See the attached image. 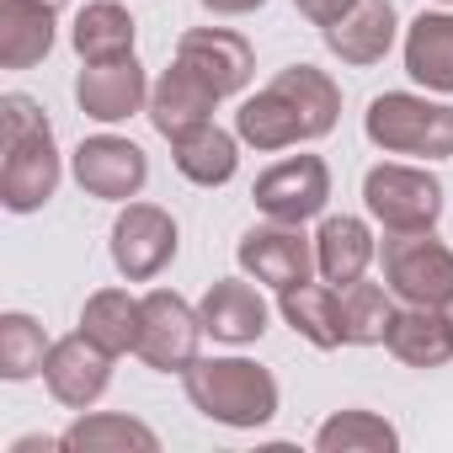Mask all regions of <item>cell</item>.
Segmentation results:
<instances>
[{
	"instance_id": "1",
	"label": "cell",
	"mask_w": 453,
	"mask_h": 453,
	"mask_svg": "<svg viewBox=\"0 0 453 453\" xmlns=\"http://www.w3.org/2000/svg\"><path fill=\"white\" fill-rule=\"evenodd\" d=\"M342 118V91L326 70L315 65H288L278 81H267L257 96L241 102L235 134L251 150H288L304 139H326Z\"/></svg>"
},
{
	"instance_id": "2",
	"label": "cell",
	"mask_w": 453,
	"mask_h": 453,
	"mask_svg": "<svg viewBox=\"0 0 453 453\" xmlns=\"http://www.w3.org/2000/svg\"><path fill=\"white\" fill-rule=\"evenodd\" d=\"M0 203L12 213H38L59 192V150L43 107L22 91L0 96Z\"/></svg>"
},
{
	"instance_id": "3",
	"label": "cell",
	"mask_w": 453,
	"mask_h": 453,
	"mask_svg": "<svg viewBox=\"0 0 453 453\" xmlns=\"http://www.w3.org/2000/svg\"><path fill=\"white\" fill-rule=\"evenodd\" d=\"M187 400L219 426H267L278 416V379L246 357H197L187 373Z\"/></svg>"
},
{
	"instance_id": "4",
	"label": "cell",
	"mask_w": 453,
	"mask_h": 453,
	"mask_svg": "<svg viewBox=\"0 0 453 453\" xmlns=\"http://www.w3.org/2000/svg\"><path fill=\"white\" fill-rule=\"evenodd\" d=\"M368 139L384 155H421V160H448L453 155V107L411 96V91H384L363 112Z\"/></svg>"
},
{
	"instance_id": "5",
	"label": "cell",
	"mask_w": 453,
	"mask_h": 453,
	"mask_svg": "<svg viewBox=\"0 0 453 453\" xmlns=\"http://www.w3.org/2000/svg\"><path fill=\"white\" fill-rule=\"evenodd\" d=\"M379 257H384V288L395 299L426 304V310H442L453 299V251L432 230L389 235Z\"/></svg>"
},
{
	"instance_id": "6",
	"label": "cell",
	"mask_w": 453,
	"mask_h": 453,
	"mask_svg": "<svg viewBox=\"0 0 453 453\" xmlns=\"http://www.w3.org/2000/svg\"><path fill=\"white\" fill-rule=\"evenodd\" d=\"M363 203L389 235L432 230L442 219V181L416 165H373L363 176Z\"/></svg>"
},
{
	"instance_id": "7",
	"label": "cell",
	"mask_w": 453,
	"mask_h": 453,
	"mask_svg": "<svg viewBox=\"0 0 453 453\" xmlns=\"http://www.w3.org/2000/svg\"><path fill=\"white\" fill-rule=\"evenodd\" d=\"M197 336H203V315L171 294V288H150L144 294V331H139V357L160 373H187L197 363Z\"/></svg>"
},
{
	"instance_id": "8",
	"label": "cell",
	"mask_w": 453,
	"mask_h": 453,
	"mask_svg": "<svg viewBox=\"0 0 453 453\" xmlns=\"http://www.w3.org/2000/svg\"><path fill=\"white\" fill-rule=\"evenodd\" d=\"M235 257H241V267H246L257 283H267V288H278V294L294 288V283H310V273L320 267V262H315V241L304 235V224H278V219L246 230L241 246H235Z\"/></svg>"
},
{
	"instance_id": "9",
	"label": "cell",
	"mask_w": 453,
	"mask_h": 453,
	"mask_svg": "<svg viewBox=\"0 0 453 453\" xmlns=\"http://www.w3.org/2000/svg\"><path fill=\"white\" fill-rule=\"evenodd\" d=\"M176 257V219L155 203H128L112 224V267L128 283H150Z\"/></svg>"
},
{
	"instance_id": "10",
	"label": "cell",
	"mask_w": 453,
	"mask_h": 453,
	"mask_svg": "<svg viewBox=\"0 0 453 453\" xmlns=\"http://www.w3.org/2000/svg\"><path fill=\"white\" fill-rule=\"evenodd\" d=\"M251 197H257V208H262L267 219H278V224H304V219H315V213L326 208V197H331V171H326L320 155H288V160H278L273 171L257 176Z\"/></svg>"
},
{
	"instance_id": "11",
	"label": "cell",
	"mask_w": 453,
	"mask_h": 453,
	"mask_svg": "<svg viewBox=\"0 0 453 453\" xmlns=\"http://www.w3.org/2000/svg\"><path fill=\"white\" fill-rule=\"evenodd\" d=\"M176 65H187L219 102L235 96L251 86L257 75V54L241 33H224V27H192L176 38Z\"/></svg>"
},
{
	"instance_id": "12",
	"label": "cell",
	"mask_w": 453,
	"mask_h": 453,
	"mask_svg": "<svg viewBox=\"0 0 453 453\" xmlns=\"http://www.w3.org/2000/svg\"><path fill=\"white\" fill-rule=\"evenodd\" d=\"M43 384H49V395H54L59 405L91 411V405L107 395V384H112V352H102L86 331H75V336H65V342L49 347V357H43Z\"/></svg>"
},
{
	"instance_id": "13",
	"label": "cell",
	"mask_w": 453,
	"mask_h": 453,
	"mask_svg": "<svg viewBox=\"0 0 453 453\" xmlns=\"http://www.w3.org/2000/svg\"><path fill=\"white\" fill-rule=\"evenodd\" d=\"M144 176H150V160H144V150H139L134 139L96 134V139H81V150H75V181H81L91 197H102V203H128V197H139Z\"/></svg>"
},
{
	"instance_id": "14",
	"label": "cell",
	"mask_w": 453,
	"mask_h": 453,
	"mask_svg": "<svg viewBox=\"0 0 453 453\" xmlns=\"http://www.w3.org/2000/svg\"><path fill=\"white\" fill-rule=\"evenodd\" d=\"M75 102H81V112L96 118V123H123V118H134V112L150 102L144 65H139L134 54L86 65V70L75 75Z\"/></svg>"
},
{
	"instance_id": "15",
	"label": "cell",
	"mask_w": 453,
	"mask_h": 453,
	"mask_svg": "<svg viewBox=\"0 0 453 453\" xmlns=\"http://www.w3.org/2000/svg\"><path fill=\"white\" fill-rule=\"evenodd\" d=\"M320 38L342 65H379L395 43V6L389 0H352L331 27H320Z\"/></svg>"
},
{
	"instance_id": "16",
	"label": "cell",
	"mask_w": 453,
	"mask_h": 453,
	"mask_svg": "<svg viewBox=\"0 0 453 453\" xmlns=\"http://www.w3.org/2000/svg\"><path fill=\"white\" fill-rule=\"evenodd\" d=\"M197 315H203V331L213 342H230V347H246V342H257L267 331V299L241 278H219L203 294Z\"/></svg>"
},
{
	"instance_id": "17",
	"label": "cell",
	"mask_w": 453,
	"mask_h": 453,
	"mask_svg": "<svg viewBox=\"0 0 453 453\" xmlns=\"http://www.w3.org/2000/svg\"><path fill=\"white\" fill-rule=\"evenodd\" d=\"M213 107H219V96H213L187 65H171V70L150 86V123H155L160 139H176V134L208 123Z\"/></svg>"
},
{
	"instance_id": "18",
	"label": "cell",
	"mask_w": 453,
	"mask_h": 453,
	"mask_svg": "<svg viewBox=\"0 0 453 453\" xmlns=\"http://www.w3.org/2000/svg\"><path fill=\"white\" fill-rule=\"evenodd\" d=\"M384 347H389L405 368H442V363L453 357L448 315H442V310H426V304H405V310L389 315Z\"/></svg>"
},
{
	"instance_id": "19",
	"label": "cell",
	"mask_w": 453,
	"mask_h": 453,
	"mask_svg": "<svg viewBox=\"0 0 453 453\" xmlns=\"http://www.w3.org/2000/svg\"><path fill=\"white\" fill-rule=\"evenodd\" d=\"M54 6L49 0H0V65L33 70L54 49Z\"/></svg>"
},
{
	"instance_id": "20",
	"label": "cell",
	"mask_w": 453,
	"mask_h": 453,
	"mask_svg": "<svg viewBox=\"0 0 453 453\" xmlns=\"http://www.w3.org/2000/svg\"><path fill=\"white\" fill-rule=\"evenodd\" d=\"M405 75L437 96H453V17L421 12L405 33Z\"/></svg>"
},
{
	"instance_id": "21",
	"label": "cell",
	"mask_w": 453,
	"mask_h": 453,
	"mask_svg": "<svg viewBox=\"0 0 453 453\" xmlns=\"http://www.w3.org/2000/svg\"><path fill=\"white\" fill-rule=\"evenodd\" d=\"M171 160H176V171L187 181L224 187V181L235 176V165H241V144H235V134H224L213 123H197V128H187V134L171 139Z\"/></svg>"
},
{
	"instance_id": "22",
	"label": "cell",
	"mask_w": 453,
	"mask_h": 453,
	"mask_svg": "<svg viewBox=\"0 0 453 453\" xmlns=\"http://www.w3.org/2000/svg\"><path fill=\"white\" fill-rule=\"evenodd\" d=\"M81 331H86L102 352H112V357L139 352L144 299H134L128 288H102V294H91V299H86V310H81Z\"/></svg>"
},
{
	"instance_id": "23",
	"label": "cell",
	"mask_w": 453,
	"mask_h": 453,
	"mask_svg": "<svg viewBox=\"0 0 453 453\" xmlns=\"http://www.w3.org/2000/svg\"><path fill=\"white\" fill-rule=\"evenodd\" d=\"M315 262H320V278L326 283H357L373 262V235H368V224L352 219V213H331L320 224V235H315Z\"/></svg>"
},
{
	"instance_id": "24",
	"label": "cell",
	"mask_w": 453,
	"mask_h": 453,
	"mask_svg": "<svg viewBox=\"0 0 453 453\" xmlns=\"http://www.w3.org/2000/svg\"><path fill=\"white\" fill-rule=\"evenodd\" d=\"M134 17L118 6V0H91V6L75 17V54L81 65H102V59H123L134 54Z\"/></svg>"
},
{
	"instance_id": "25",
	"label": "cell",
	"mask_w": 453,
	"mask_h": 453,
	"mask_svg": "<svg viewBox=\"0 0 453 453\" xmlns=\"http://www.w3.org/2000/svg\"><path fill=\"white\" fill-rule=\"evenodd\" d=\"M283 320L320 352L342 347V320H336V283H294L283 288Z\"/></svg>"
},
{
	"instance_id": "26",
	"label": "cell",
	"mask_w": 453,
	"mask_h": 453,
	"mask_svg": "<svg viewBox=\"0 0 453 453\" xmlns=\"http://www.w3.org/2000/svg\"><path fill=\"white\" fill-rule=\"evenodd\" d=\"M389 315H395V304H389V294L379 288V283H347L342 294H336V320H342V342L347 347H373V342H384V331H389Z\"/></svg>"
},
{
	"instance_id": "27",
	"label": "cell",
	"mask_w": 453,
	"mask_h": 453,
	"mask_svg": "<svg viewBox=\"0 0 453 453\" xmlns=\"http://www.w3.org/2000/svg\"><path fill=\"white\" fill-rule=\"evenodd\" d=\"M315 448L320 453H395L400 432L384 416H373V411H336L315 432Z\"/></svg>"
},
{
	"instance_id": "28",
	"label": "cell",
	"mask_w": 453,
	"mask_h": 453,
	"mask_svg": "<svg viewBox=\"0 0 453 453\" xmlns=\"http://www.w3.org/2000/svg\"><path fill=\"white\" fill-rule=\"evenodd\" d=\"M65 448H75V453H128V448L155 453L160 437L144 421H134V416H81L65 432Z\"/></svg>"
},
{
	"instance_id": "29",
	"label": "cell",
	"mask_w": 453,
	"mask_h": 453,
	"mask_svg": "<svg viewBox=\"0 0 453 453\" xmlns=\"http://www.w3.org/2000/svg\"><path fill=\"white\" fill-rule=\"evenodd\" d=\"M49 347H54V342L43 336V326H38L33 315H22V310L0 315V379L22 384V379L43 373V357H49Z\"/></svg>"
},
{
	"instance_id": "30",
	"label": "cell",
	"mask_w": 453,
	"mask_h": 453,
	"mask_svg": "<svg viewBox=\"0 0 453 453\" xmlns=\"http://www.w3.org/2000/svg\"><path fill=\"white\" fill-rule=\"evenodd\" d=\"M294 6H299V17H310L315 27H331V22L352 6V0H294Z\"/></svg>"
},
{
	"instance_id": "31",
	"label": "cell",
	"mask_w": 453,
	"mask_h": 453,
	"mask_svg": "<svg viewBox=\"0 0 453 453\" xmlns=\"http://www.w3.org/2000/svg\"><path fill=\"white\" fill-rule=\"evenodd\" d=\"M203 6H208L213 17H251V12L267 6V0H203Z\"/></svg>"
},
{
	"instance_id": "32",
	"label": "cell",
	"mask_w": 453,
	"mask_h": 453,
	"mask_svg": "<svg viewBox=\"0 0 453 453\" xmlns=\"http://www.w3.org/2000/svg\"><path fill=\"white\" fill-rule=\"evenodd\" d=\"M442 315H448V331H453V299H448V304H442Z\"/></svg>"
},
{
	"instance_id": "33",
	"label": "cell",
	"mask_w": 453,
	"mask_h": 453,
	"mask_svg": "<svg viewBox=\"0 0 453 453\" xmlns=\"http://www.w3.org/2000/svg\"><path fill=\"white\" fill-rule=\"evenodd\" d=\"M49 6H54V12H59V6H70V0H49Z\"/></svg>"
},
{
	"instance_id": "34",
	"label": "cell",
	"mask_w": 453,
	"mask_h": 453,
	"mask_svg": "<svg viewBox=\"0 0 453 453\" xmlns=\"http://www.w3.org/2000/svg\"><path fill=\"white\" fill-rule=\"evenodd\" d=\"M442 6H453V0H442Z\"/></svg>"
}]
</instances>
